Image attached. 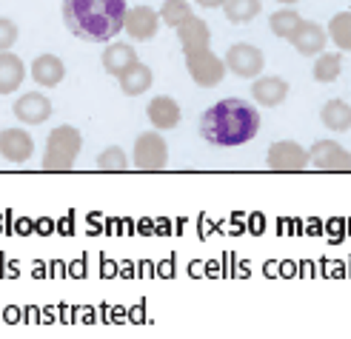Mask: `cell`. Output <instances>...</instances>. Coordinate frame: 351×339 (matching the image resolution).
I'll return each mask as SVG.
<instances>
[{
	"label": "cell",
	"instance_id": "obj_1",
	"mask_svg": "<svg viewBox=\"0 0 351 339\" xmlns=\"http://www.w3.org/2000/svg\"><path fill=\"white\" fill-rule=\"evenodd\" d=\"M260 134V112L240 97L208 105L200 117V137L217 149H237Z\"/></svg>",
	"mask_w": 351,
	"mask_h": 339
},
{
	"label": "cell",
	"instance_id": "obj_2",
	"mask_svg": "<svg viewBox=\"0 0 351 339\" xmlns=\"http://www.w3.org/2000/svg\"><path fill=\"white\" fill-rule=\"evenodd\" d=\"M126 0H63V23L86 43H109L123 32Z\"/></svg>",
	"mask_w": 351,
	"mask_h": 339
},
{
	"label": "cell",
	"instance_id": "obj_3",
	"mask_svg": "<svg viewBox=\"0 0 351 339\" xmlns=\"http://www.w3.org/2000/svg\"><path fill=\"white\" fill-rule=\"evenodd\" d=\"M83 149V134L75 126H58L49 131L43 151V171H72Z\"/></svg>",
	"mask_w": 351,
	"mask_h": 339
},
{
	"label": "cell",
	"instance_id": "obj_4",
	"mask_svg": "<svg viewBox=\"0 0 351 339\" xmlns=\"http://www.w3.org/2000/svg\"><path fill=\"white\" fill-rule=\"evenodd\" d=\"M186 68H189V75L191 80H195L197 86L203 88H215L217 83H223L226 77V60H220L212 49H197V51H186Z\"/></svg>",
	"mask_w": 351,
	"mask_h": 339
},
{
	"label": "cell",
	"instance_id": "obj_5",
	"mask_svg": "<svg viewBox=\"0 0 351 339\" xmlns=\"http://www.w3.org/2000/svg\"><path fill=\"white\" fill-rule=\"evenodd\" d=\"M132 163L140 171H163L169 166V146L157 131H143L134 140Z\"/></svg>",
	"mask_w": 351,
	"mask_h": 339
},
{
	"label": "cell",
	"instance_id": "obj_6",
	"mask_svg": "<svg viewBox=\"0 0 351 339\" xmlns=\"http://www.w3.org/2000/svg\"><path fill=\"white\" fill-rule=\"evenodd\" d=\"M223 60H226V68H229L232 75L243 77V80L260 77L263 66H266V55H263V51L257 46H252V43H234L229 51H226Z\"/></svg>",
	"mask_w": 351,
	"mask_h": 339
},
{
	"label": "cell",
	"instance_id": "obj_7",
	"mask_svg": "<svg viewBox=\"0 0 351 339\" xmlns=\"http://www.w3.org/2000/svg\"><path fill=\"white\" fill-rule=\"evenodd\" d=\"M266 166L271 171H303L308 166V151L294 140H277L266 154Z\"/></svg>",
	"mask_w": 351,
	"mask_h": 339
},
{
	"label": "cell",
	"instance_id": "obj_8",
	"mask_svg": "<svg viewBox=\"0 0 351 339\" xmlns=\"http://www.w3.org/2000/svg\"><path fill=\"white\" fill-rule=\"evenodd\" d=\"M308 163L320 171H351V151L337 140H317L308 151Z\"/></svg>",
	"mask_w": 351,
	"mask_h": 339
},
{
	"label": "cell",
	"instance_id": "obj_9",
	"mask_svg": "<svg viewBox=\"0 0 351 339\" xmlns=\"http://www.w3.org/2000/svg\"><path fill=\"white\" fill-rule=\"evenodd\" d=\"M157 29H160V12H154L152 6H134L126 12L123 32H126L132 40H152Z\"/></svg>",
	"mask_w": 351,
	"mask_h": 339
},
{
	"label": "cell",
	"instance_id": "obj_10",
	"mask_svg": "<svg viewBox=\"0 0 351 339\" xmlns=\"http://www.w3.org/2000/svg\"><path fill=\"white\" fill-rule=\"evenodd\" d=\"M12 112L21 123H26V126H40V123H46L51 117V100L40 92H26L17 97Z\"/></svg>",
	"mask_w": 351,
	"mask_h": 339
},
{
	"label": "cell",
	"instance_id": "obj_11",
	"mask_svg": "<svg viewBox=\"0 0 351 339\" xmlns=\"http://www.w3.org/2000/svg\"><path fill=\"white\" fill-rule=\"evenodd\" d=\"M34 154V140L26 129H3L0 131V157L9 163H26Z\"/></svg>",
	"mask_w": 351,
	"mask_h": 339
},
{
	"label": "cell",
	"instance_id": "obj_12",
	"mask_svg": "<svg viewBox=\"0 0 351 339\" xmlns=\"http://www.w3.org/2000/svg\"><path fill=\"white\" fill-rule=\"evenodd\" d=\"M289 43L300 51V55L306 58H314L320 55V51H326V43H328V32L323 26H317L314 21H303L300 26H297V32L289 38Z\"/></svg>",
	"mask_w": 351,
	"mask_h": 339
},
{
	"label": "cell",
	"instance_id": "obj_13",
	"mask_svg": "<svg viewBox=\"0 0 351 339\" xmlns=\"http://www.w3.org/2000/svg\"><path fill=\"white\" fill-rule=\"evenodd\" d=\"M252 97L257 105H266V109H274L289 97V83L277 75H266V77H254L252 83Z\"/></svg>",
	"mask_w": 351,
	"mask_h": 339
},
{
	"label": "cell",
	"instance_id": "obj_14",
	"mask_svg": "<svg viewBox=\"0 0 351 339\" xmlns=\"http://www.w3.org/2000/svg\"><path fill=\"white\" fill-rule=\"evenodd\" d=\"M180 103L169 97V95H160V97H154L149 105H146V117L154 129H160V131H169L174 129L180 123Z\"/></svg>",
	"mask_w": 351,
	"mask_h": 339
},
{
	"label": "cell",
	"instance_id": "obj_15",
	"mask_svg": "<svg viewBox=\"0 0 351 339\" xmlns=\"http://www.w3.org/2000/svg\"><path fill=\"white\" fill-rule=\"evenodd\" d=\"M178 38H180V46H183V55L186 51H197V49H206L212 43V29H208L206 21L191 14L186 23L178 26Z\"/></svg>",
	"mask_w": 351,
	"mask_h": 339
},
{
	"label": "cell",
	"instance_id": "obj_16",
	"mask_svg": "<svg viewBox=\"0 0 351 339\" xmlns=\"http://www.w3.org/2000/svg\"><path fill=\"white\" fill-rule=\"evenodd\" d=\"M100 60H103V68H106L112 77L120 80V77L137 63V51H134L129 43H109Z\"/></svg>",
	"mask_w": 351,
	"mask_h": 339
},
{
	"label": "cell",
	"instance_id": "obj_17",
	"mask_svg": "<svg viewBox=\"0 0 351 339\" xmlns=\"http://www.w3.org/2000/svg\"><path fill=\"white\" fill-rule=\"evenodd\" d=\"M63 77H66V66H63V60L55 58V55H40L38 60L32 63V80L40 83L43 88L60 86Z\"/></svg>",
	"mask_w": 351,
	"mask_h": 339
},
{
	"label": "cell",
	"instance_id": "obj_18",
	"mask_svg": "<svg viewBox=\"0 0 351 339\" xmlns=\"http://www.w3.org/2000/svg\"><path fill=\"white\" fill-rule=\"evenodd\" d=\"M26 77V66L23 60L12 55V51H0V95H12L17 92V86Z\"/></svg>",
	"mask_w": 351,
	"mask_h": 339
},
{
	"label": "cell",
	"instance_id": "obj_19",
	"mask_svg": "<svg viewBox=\"0 0 351 339\" xmlns=\"http://www.w3.org/2000/svg\"><path fill=\"white\" fill-rule=\"evenodd\" d=\"M154 83V75H152V68L146 63H134L126 75L120 77V88H123V95H129V97H140V95H146L149 88Z\"/></svg>",
	"mask_w": 351,
	"mask_h": 339
},
{
	"label": "cell",
	"instance_id": "obj_20",
	"mask_svg": "<svg viewBox=\"0 0 351 339\" xmlns=\"http://www.w3.org/2000/svg\"><path fill=\"white\" fill-rule=\"evenodd\" d=\"M320 120H323V126L328 131H348L351 129V105L346 100H328L323 105V112H320Z\"/></svg>",
	"mask_w": 351,
	"mask_h": 339
},
{
	"label": "cell",
	"instance_id": "obj_21",
	"mask_svg": "<svg viewBox=\"0 0 351 339\" xmlns=\"http://www.w3.org/2000/svg\"><path fill=\"white\" fill-rule=\"evenodd\" d=\"M340 68H343V58L337 51H320L317 60H314L311 75L317 83H335L340 77Z\"/></svg>",
	"mask_w": 351,
	"mask_h": 339
},
{
	"label": "cell",
	"instance_id": "obj_22",
	"mask_svg": "<svg viewBox=\"0 0 351 339\" xmlns=\"http://www.w3.org/2000/svg\"><path fill=\"white\" fill-rule=\"evenodd\" d=\"M300 23H303V17L297 14L291 6L277 9V12L269 17V29H271V34H274V38H283V40H289Z\"/></svg>",
	"mask_w": 351,
	"mask_h": 339
},
{
	"label": "cell",
	"instance_id": "obj_23",
	"mask_svg": "<svg viewBox=\"0 0 351 339\" xmlns=\"http://www.w3.org/2000/svg\"><path fill=\"white\" fill-rule=\"evenodd\" d=\"M223 12L229 17L232 23H252L254 17L263 12V3L260 0H226L223 3Z\"/></svg>",
	"mask_w": 351,
	"mask_h": 339
},
{
	"label": "cell",
	"instance_id": "obj_24",
	"mask_svg": "<svg viewBox=\"0 0 351 339\" xmlns=\"http://www.w3.org/2000/svg\"><path fill=\"white\" fill-rule=\"evenodd\" d=\"M328 40H335L340 51H351V12H340L328 23Z\"/></svg>",
	"mask_w": 351,
	"mask_h": 339
},
{
	"label": "cell",
	"instance_id": "obj_25",
	"mask_svg": "<svg viewBox=\"0 0 351 339\" xmlns=\"http://www.w3.org/2000/svg\"><path fill=\"white\" fill-rule=\"evenodd\" d=\"M191 14H195V12H191V6L186 3V0H166V3L160 6V23L178 29L180 23L189 21Z\"/></svg>",
	"mask_w": 351,
	"mask_h": 339
},
{
	"label": "cell",
	"instance_id": "obj_26",
	"mask_svg": "<svg viewBox=\"0 0 351 339\" xmlns=\"http://www.w3.org/2000/svg\"><path fill=\"white\" fill-rule=\"evenodd\" d=\"M97 168L100 171H126L129 168V157L120 146H109L103 149L97 157Z\"/></svg>",
	"mask_w": 351,
	"mask_h": 339
},
{
	"label": "cell",
	"instance_id": "obj_27",
	"mask_svg": "<svg viewBox=\"0 0 351 339\" xmlns=\"http://www.w3.org/2000/svg\"><path fill=\"white\" fill-rule=\"evenodd\" d=\"M17 38H21L17 23L9 21V17H0V51H12V46L17 43Z\"/></svg>",
	"mask_w": 351,
	"mask_h": 339
},
{
	"label": "cell",
	"instance_id": "obj_28",
	"mask_svg": "<svg viewBox=\"0 0 351 339\" xmlns=\"http://www.w3.org/2000/svg\"><path fill=\"white\" fill-rule=\"evenodd\" d=\"M197 3L203 6V9H217V6H223L226 0H197Z\"/></svg>",
	"mask_w": 351,
	"mask_h": 339
},
{
	"label": "cell",
	"instance_id": "obj_29",
	"mask_svg": "<svg viewBox=\"0 0 351 339\" xmlns=\"http://www.w3.org/2000/svg\"><path fill=\"white\" fill-rule=\"evenodd\" d=\"M280 3H283V6H294V3H297V0H280Z\"/></svg>",
	"mask_w": 351,
	"mask_h": 339
}]
</instances>
